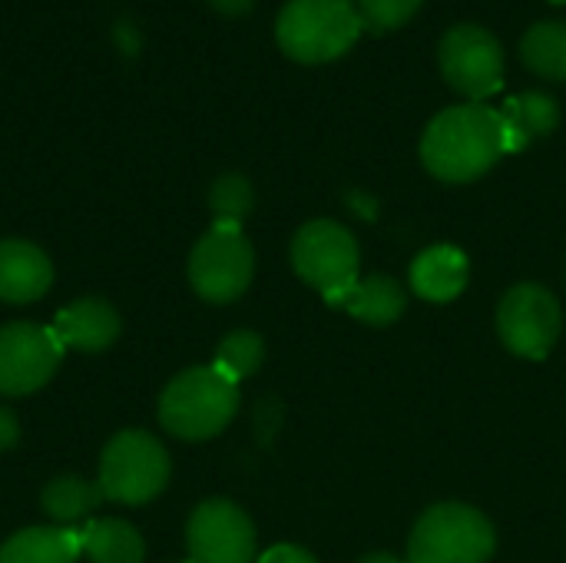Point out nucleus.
Listing matches in <instances>:
<instances>
[{"label": "nucleus", "mask_w": 566, "mask_h": 563, "mask_svg": "<svg viewBox=\"0 0 566 563\" xmlns=\"http://www.w3.org/2000/svg\"><path fill=\"white\" fill-rule=\"evenodd\" d=\"M507 156L501 110L461 103L438 113L421 136V163L444 183H474Z\"/></svg>", "instance_id": "obj_1"}, {"label": "nucleus", "mask_w": 566, "mask_h": 563, "mask_svg": "<svg viewBox=\"0 0 566 563\" xmlns=\"http://www.w3.org/2000/svg\"><path fill=\"white\" fill-rule=\"evenodd\" d=\"M239 411V385L219 368H186L159 398V425L182 441L216 438Z\"/></svg>", "instance_id": "obj_2"}, {"label": "nucleus", "mask_w": 566, "mask_h": 563, "mask_svg": "<svg viewBox=\"0 0 566 563\" xmlns=\"http://www.w3.org/2000/svg\"><path fill=\"white\" fill-rule=\"evenodd\" d=\"M361 30L352 0H289L275 20V40L295 63L338 60Z\"/></svg>", "instance_id": "obj_3"}, {"label": "nucleus", "mask_w": 566, "mask_h": 563, "mask_svg": "<svg viewBox=\"0 0 566 563\" xmlns=\"http://www.w3.org/2000/svg\"><path fill=\"white\" fill-rule=\"evenodd\" d=\"M491 521L468 504L428 508L408 544V563H488L494 557Z\"/></svg>", "instance_id": "obj_4"}, {"label": "nucleus", "mask_w": 566, "mask_h": 563, "mask_svg": "<svg viewBox=\"0 0 566 563\" xmlns=\"http://www.w3.org/2000/svg\"><path fill=\"white\" fill-rule=\"evenodd\" d=\"M169 455L149 431H119L99 458V491L116 504H146L169 484Z\"/></svg>", "instance_id": "obj_5"}, {"label": "nucleus", "mask_w": 566, "mask_h": 563, "mask_svg": "<svg viewBox=\"0 0 566 563\" xmlns=\"http://www.w3.org/2000/svg\"><path fill=\"white\" fill-rule=\"evenodd\" d=\"M438 66L444 83L471 103H484L504 86V46L478 23H458L441 37Z\"/></svg>", "instance_id": "obj_6"}, {"label": "nucleus", "mask_w": 566, "mask_h": 563, "mask_svg": "<svg viewBox=\"0 0 566 563\" xmlns=\"http://www.w3.org/2000/svg\"><path fill=\"white\" fill-rule=\"evenodd\" d=\"M255 272V252L245 239L242 226L216 222L189 256V282L192 289L216 305L235 302Z\"/></svg>", "instance_id": "obj_7"}, {"label": "nucleus", "mask_w": 566, "mask_h": 563, "mask_svg": "<svg viewBox=\"0 0 566 563\" xmlns=\"http://www.w3.org/2000/svg\"><path fill=\"white\" fill-rule=\"evenodd\" d=\"M358 242L342 222L315 219L302 226L292 239V265L298 279L322 295L352 285L358 279Z\"/></svg>", "instance_id": "obj_8"}, {"label": "nucleus", "mask_w": 566, "mask_h": 563, "mask_svg": "<svg viewBox=\"0 0 566 563\" xmlns=\"http://www.w3.org/2000/svg\"><path fill=\"white\" fill-rule=\"evenodd\" d=\"M497 335L521 358H547L560 338V305L554 292L534 282L514 285L497 305Z\"/></svg>", "instance_id": "obj_9"}, {"label": "nucleus", "mask_w": 566, "mask_h": 563, "mask_svg": "<svg viewBox=\"0 0 566 563\" xmlns=\"http://www.w3.org/2000/svg\"><path fill=\"white\" fill-rule=\"evenodd\" d=\"M63 362V345L46 325L13 322L0 329V395H30L43 388Z\"/></svg>", "instance_id": "obj_10"}, {"label": "nucleus", "mask_w": 566, "mask_h": 563, "mask_svg": "<svg viewBox=\"0 0 566 563\" xmlns=\"http://www.w3.org/2000/svg\"><path fill=\"white\" fill-rule=\"evenodd\" d=\"M186 548L192 563H252L255 528L232 501H206L192 511L186 528Z\"/></svg>", "instance_id": "obj_11"}, {"label": "nucleus", "mask_w": 566, "mask_h": 563, "mask_svg": "<svg viewBox=\"0 0 566 563\" xmlns=\"http://www.w3.org/2000/svg\"><path fill=\"white\" fill-rule=\"evenodd\" d=\"M325 302L332 309H342V312L355 315L365 325L385 329V325H391V322H398L405 315L408 295L395 279L368 275V279H355L352 285H345L338 292H328Z\"/></svg>", "instance_id": "obj_12"}, {"label": "nucleus", "mask_w": 566, "mask_h": 563, "mask_svg": "<svg viewBox=\"0 0 566 563\" xmlns=\"http://www.w3.org/2000/svg\"><path fill=\"white\" fill-rule=\"evenodd\" d=\"M53 282V265L33 242L3 239L0 242V299L23 305L36 302Z\"/></svg>", "instance_id": "obj_13"}, {"label": "nucleus", "mask_w": 566, "mask_h": 563, "mask_svg": "<svg viewBox=\"0 0 566 563\" xmlns=\"http://www.w3.org/2000/svg\"><path fill=\"white\" fill-rule=\"evenodd\" d=\"M53 335L60 338L63 348H76V352L93 355V352H103L116 342L119 315L103 299H80L56 315Z\"/></svg>", "instance_id": "obj_14"}, {"label": "nucleus", "mask_w": 566, "mask_h": 563, "mask_svg": "<svg viewBox=\"0 0 566 563\" xmlns=\"http://www.w3.org/2000/svg\"><path fill=\"white\" fill-rule=\"evenodd\" d=\"M471 262L454 246H431L411 262V292L424 302H454L468 289Z\"/></svg>", "instance_id": "obj_15"}, {"label": "nucleus", "mask_w": 566, "mask_h": 563, "mask_svg": "<svg viewBox=\"0 0 566 563\" xmlns=\"http://www.w3.org/2000/svg\"><path fill=\"white\" fill-rule=\"evenodd\" d=\"M507 153H524L534 139L551 136L560 126V103L544 90H527L501 106Z\"/></svg>", "instance_id": "obj_16"}, {"label": "nucleus", "mask_w": 566, "mask_h": 563, "mask_svg": "<svg viewBox=\"0 0 566 563\" xmlns=\"http://www.w3.org/2000/svg\"><path fill=\"white\" fill-rule=\"evenodd\" d=\"M80 554V531L27 528L7 538V544L0 548V563H76Z\"/></svg>", "instance_id": "obj_17"}, {"label": "nucleus", "mask_w": 566, "mask_h": 563, "mask_svg": "<svg viewBox=\"0 0 566 563\" xmlns=\"http://www.w3.org/2000/svg\"><path fill=\"white\" fill-rule=\"evenodd\" d=\"M521 60L524 66L541 76L566 83V23L564 20H541L521 37Z\"/></svg>", "instance_id": "obj_18"}, {"label": "nucleus", "mask_w": 566, "mask_h": 563, "mask_svg": "<svg viewBox=\"0 0 566 563\" xmlns=\"http://www.w3.org/2000/svg\"><path fill=\"white\" fill-rule=\"evenodd\" d=\"M80 548L93 563H143L146 544L126 521H93L80 531Z\"/></svg>", "instance_id": "obj_19"}, {"label": "nucleus", "mask_w": 566, "mask_h": 563, "mask_svg": "<svg viewBox=\"0 0 566 563\" xmlns=\"http://www.w3.org/2000/svg\"><path fill=\"white\" fill-rule=\"evenodd\" d=\"M103 491L99 484H90L83 478H56L43 488V514L56 524H73L80 518H86L93 508H99Z\"/></svg>", "instance_id": "obj_20"}, {"label": "nucleus", "mask_w": 566, "mask_h": 563, "mask_svg": "<svg viewBox=\"0 0 566 563\" xmlns=\"http://www.w3.org/2000/svg\"><path fill=\"white\" fill-rule=\"evenodd\" d=\"M265 362V342L255 332H229L219 348H216V362L212 368H219L229 382H242L249 375H255Z\"/></svg>", "instance_id": "obj_21"}, {"label": "nucleus", "mask_w": 566, "mask_h": 563, "mask_svg": "<svg viewBox=\"0 0 566 563\" xmlns=\"http://www.w3.org/2000/svg\"><path fill=\"white\" fill-rule=\"evenodd\" d=\"M252 202H255L252 183L239 173L219 176L209 189V209H212L216 222H222V226H242V219L252 212Z\"/></svg>", "instance_id": "obj_22"}, {"label": "nucleus", "mask_w": 566, "mask_h": 563, "mask_svg": "<svg viewBox=\"0 0 566 563\" xmlns=\"http://www.w3.org/2000/svg\"><path fill=\"white\" fill-rule=\"evenodd\" d=\"M355 10H358V20L365 30L371 33H388V30H398L405 27L424 0H352Z\"/></svg>", "instance_id": "obj_23"}, {"label": "nucleus", "mask_w": 566, "mask_h": 563, "mask_svg": "<svg viewBox=\"0 0 566 563\" xmlns=\"http://www.w3.org/2000/svg\"><path fill=\"white\" fill-rule=\"evenodd\" d=\"M259 563H318L308 551H302V548H292V544H279V548H272V551H265L262 554V561Z\"/></svg>", "instance_id": "obj_24"}, {"label": "nucleus", "mask_w": 566, "mask_h": 563, "mask_svg": "<svg viewBox=\"0 0 566 563\" xmlns=\"http://www.w3.org/2000/svg\"><path fill=\"white\" fill-rule=\"evenodd\" d=\"M20 441V421L10 408L0 405V451H10Z\"/></svg>", "instance_id": "obj_25"}, {"label": "nucleus", "mask_w": 566, "mask_h": 563, "mask_svg": "<svg viewBox=\"0 0 566 563\" xmlns=\"http://www.w3.org/2000/svg\"><path fill=\"white\" fill-rule=\"evenodd\" d=\"M116 43H119V50L129 53V56L139 50V33H136V27H133L129 20H119V23H116Z\"/></svg>", "instance_id": "obj_26"}, {"label": "nucleus", "mask_w": 566, "mask_h": 563, "mask_svg": "<svg viewBox=\"0 0 566 563\" xmlns=\"http://www.w3.org/2000/svg\"><path fill=\"white\" fill-rule=\"evenodd\" d=\"M212 10H219L222 17H242L255 7V0H209Z\"/></svg>", "instance_id": "obj_27"}, {"label": "nucleus", "mask_w": 566, "mask_h": 563, "mask_svg": "<svg viewBox=\"0 0 566 563\" xmlns=\"http://www.w3.org/2000/svg\"><path fill=\"white\" fill-rule=\"evenodd\" d=\"M358 563H408V561H398L395 554H368V557H361Z\"/></svg>", "instance_id": "obj_28"}, {"label": "nucleus", "mask_w": 566, "mask_h": 563, "mask_svg": "<svg viewBox=\"0 0 566 563\" xmlns=\"http://www.w3.org/2000/svg\"><path fill=\"white\" fill-rule=\"evenodd\" d=\"M551 3H566V0H551Z\"/></svg>", "instance_id": "obj_29"}, {"label": "nucleus", "mask_w": 566, "mask_h": 563, "mask_svg": "<svg viewBox=\"0 0 566 563\" xmlns=\"http://www.w3.org/2000/svg\"><path fill=\"white\" fill-rule=\"evenodd\" d=\"M182 563H192V561H182Z\"/></svg>", "instance_id": "obj_30"}]
</instances>
